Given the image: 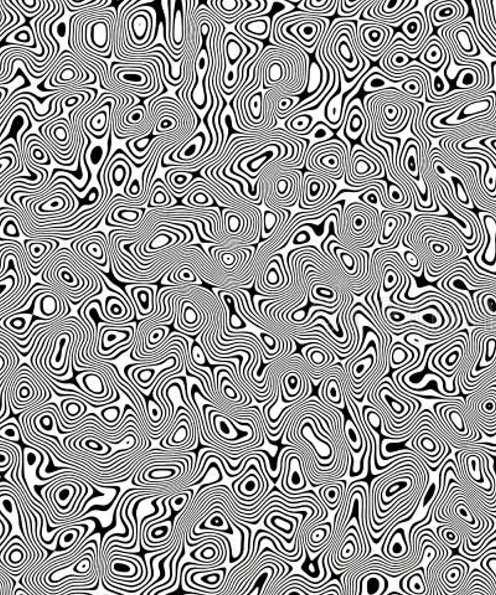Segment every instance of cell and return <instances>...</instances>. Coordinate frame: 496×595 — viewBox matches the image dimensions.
<instances>
[{
	"label": "cell",
	"mask_w": 496,
	"mask_h": 595,
	"mask_svg": "<svg viewBox=\"0 0 496 595\" xmlns=\"http://www.w3.org/2000/svg\"><path fill=\"white\" fill-rule=\"evenodd\" d=\"M298 457H302L300 453L297 450L292 449L288 454L287 459V473L284 475L283 486L287 489L288 495L292 497H299L304 495H310L312 497H317L314 493H300V490L307 486V480H305L304 473L302 470V460Z\"/></svg>",
	"instance_id": "obj_1"
},
{
	"label": "cell",
	"mask_w": 496,
	"mask_h": 595,
	"mask_svg": "<svg viewBox=\"0 0 496 595\" xmlns=\"http://www.w3.org/2000/svg\"><path fill=\"white\" fill-rule=\"evenodd\" d=\"M130 19V37H132L134 45H139L144 47L146 46V40L149 37V32L153 29L151 16L149 15L148 9L144 10H133L127 15Z\"/></svg>",
	"instance_id": "obj_2"
},
{
	"label": "cell",
	"mask_w": 496,
	"mask_h": 595,
	"mask_svg": "<svg viewBox=\"0 0 496 595\" xmlns=\"http://www.w3.org/2000/svg\"><path fill=\"white\" fill-rule=\"evenodd\" d=\"M479 217L484 223V228L487 231V244L483 247L482 261L489 267L496 265V220L494 216L488 212H480Z\"/></svg>",
	"instance_id": "obj_3"
},
{
	"label": "cell",
	"mask_w": 496,
	"mask_h": 595,
	"mask_svg": "<svg viewBox=\"0 0 496 595\" xmlns=\"http://www.w3.org/2000/svg\"><path fill=\"white\" fill-rule=\"evenodd\" d=\"M237 29H242L245 36L241 38H243L247 42L251 38H253V40H264V38L268 37L269 31H271V19L268 16L249 17V19L242 22V25L237 24L236 30Z\"/></svg>",
	"instance_id": "obj_4"
},
{
	"label": "cell",
	"mask_w": 496,
	"mask_h": 595,
	"mask_svg": "<svg viewBox=\"0 0 496 595\" xmlns=\"http://www.w3.org/2000/svg\"><path fill=\"white\" fill-rule=\"evenodd\" d=\"M451 35L457 41L459 47H461V52L456 53H458V55L465 58H472L474 56L479 55L480 51L475 45L474 37L469 31V26H468L467 22L462 21L461 24L457 25L451 31Z\"/></svg>",
	"instance_id": "obj_5"
},
{
	"label": "cell",
	"mask_w": 496,
	"mask_h": 595,
	"mask_svg": "<svg viewBox=\"0 0 496 595\" xmlns=\"http://www.w3.org/2000/svg\"><path fill=\"white\" fill-rule=\"evenodd\" d=\"M226 60H227V68L225 71H238V67L242 63L243 57L246 56V46L243 41L235 33H228L226 36Z\"/></svg>",
	"instance_id": "obj_6"
},
{
	"label": "cell",
	"mask_w": 496,
	"mask_h": 595,
	"mask_svg": "<svg viewBox=\"0 0 496 595\" xmlns=\"http://www.w3.org/2000/svg\"><path fill=\"white\" fill-rule=\"evenodd\" d=\"M108 17L96 20V21H89L87 24L88 26V31L91 32V46L94 50L104 51L108 50L110 43L108 42V30H109V24H108Z\"/></svg>",
	"instance_id": "obj_7"
},
{
	"label": "cell",
	"mask_w": 496,
	"mask_h": 595,
	"mask_svg": "<svg viewBox=\"0 0 496 595\" xmlns=\"http://www.w3.org/2000/svg\"><path fill=\"white\" fill-rule=\"evenodd\" d=\"M346 125H345V134L349 139H357L362 130L366 127V117L362 113L361 102L359 100L356 107L351 109L350 114L345 118Z\"/></svg>",
	"instance_id": "obj_8"
},
{
	"label": "cell",
	"mask_w": 496,
	"mask_h": 595,
	"mask_svg": "<svg viewBox=\"0 0 496 595\" xmlns=\"http://www.w3.org/2000/svg\"><path fill=\"white\" fill-rule=\"evenodd\" d=\"M143 208L138 210V208L133 207L122 208L120 206H115L114 210L110 213V217L115 221H119V225L122 226V227H129L130 230L135 231L134 228L138 227V226H135V222H138V221L143 217Z\"/></svg>",
	"instance_id": "obj_9"
},
{
	"label": "cell",
	"mask_w": 496,
	"mask_h": 595,
	"mask_svg": "<svg viewBox=\"0 0 496 595\" xmlns=\"http://www.w3.org/2000/svg\"><path fill=\"white\" fill-rule=\"evenodd\" d=\"M206 144V136L204 133H199L194 136L190 141H187L181 150L177 153L179 155V160L182 163H189V161H196L197 156L202 151Z\"/></svg>",
	"instance_id": "obj_10"
},
{
	"label": "cell",
	"mask_w": 496,
	"mask_h": 595,
	"mask_svg": "<svg viewBox=\"0 0 496 595\" xmlns=\"http://www.w3.org/2000/svg\"><path fill=\"white\" fill-rule=\"evenodd\" d=\"M418 159V141L410 139L405 145V153H403L402 164L406 171L412 176L413 179L420 177V169L417 165Z\"/></svg>",
	"instance_id": "obj_11"
},
{
	"label": "cell",
	"mask_w": 496,
	"mask_h": 595,
	"mask_svg": "<svg viewBox=\"0 0 496 595\" xmlns=\"http://www.w3.org/2000/svg\"><path fill=\"white\" fill-rule=\"evenodd\" d=\"M132 295L133 298L139 301L140 308L138 309V311H139L140 318L148 316L153 310L154 293L151 288H149V289L146 287L140 288V289L139 288H132Z\"/></svg>",
	"instance_id": "obj_12"
},
{
	"label": "cell",
	"mask_w": 496,
	"mask_h": 595,
	"mask_svg": "<svg viewBox=\"0 0 496 595\" xmlns=\"http://www.w3.org/2000/svg\"><path fill=\"white\" fill-rule=\"evenodd\" d=\"M344 432H345V437L353 453H359L364 445V440L361 438V428L356 426L353 419H348L344 426Z\"/></svg>",
	"instance_id": "obj_13"
},
{
	"label": "cell",
	"mask_w": 496,
	"mask_h": 595,
	"mask_svg": "<svg viewBox=\"0 0 496 595\" xmlns=\"http://www.w3.org/2000/svg\"><path fill=\"white\" fill-rule=\"evenodd\" d=\"M478 67L477 65H469L464 67L461 73L457 77V87L461 89H473L477 87L478 83Z\"/></svg>",
	"instance_id": "obj_14"
},
{
	"label": "cell",
	"mask_w": 496,
	"mask_h": 595,
	"mask_svg": "<svg viewBox=\"0 0 496 595\" xmlns=\"http://www.w3.org/2000/svg\"><path fill=\"white\" fill-rule=\"evenodd\" d=\"M321 78H324V73L321 72L319 63H318L317 61H313L309 67V79H308L307 86V92L310 96H314V94L319 91V87L328 86L329 82L328 83H324V82L321 81Z\"/></svg>",
	"instance_id": "obj_15"
},
{
	"label": "cell",
	"mask_w": 496,
	"mask_h": 595,
	"mask_svg": "<svg viewBox=\"0 0 496 595\" xmlns=\"http://www.w3.org/2000/svg\"><path fill=\"white\" fill-rule=\"evenodd\" d=\"M213 5L217 6L215 11L220 12L223 16L228 15V17H233L245 7L246 0H218L213 2Z\"/></svg>",
	"instance_id": "obj_16"
},
{
	"label": "cell",
	"mask_w": 496,
	"mask_h": 595,
	"mask_svg": "<svg viewBox=\"0 0 496 595\" xmlns=\"http://www.w3.org/2000/svg\"><path fill=\"white\" fill-rule=\"evenodd\" d=\"M176 9L174 10L173 19V30H171V40L175 45H181L184 41V11L181 6L182 2H175Z\"/></svg>",
	"instance_id": "obj_17"
},
{
	"label": "cell",
	"mask_w": 496,
	"mask_h": 595,
	"mask_svg": "<svg viewBox=\"0 0 496 595\" xmlns=\"http://www.w3.org/2000/svg\"><path fill=\"white\" fill-rule=\"evenodd\" d=\"M313 119L314 118L312 115L302 113V114H297L293 118H290L285 123V125H287V128H290L294 133L300 134V135H308V130H309L310 125H312Z\"/></svg>",
	"instance_id": "obj_18"
},
{
	"label": "cell",
	"mask_w": 496,
	"mask_h": 595,
	"mask_svg": "<svg viewBox=\"0 0 496 595\" xmlns=\"http://www.w3.org/2000/svg\"><path fill=\"white\" fill-rule=\"evenodd\" d=\"M278 154L279 149L276 151H274V149H268L267 151H261V153L256 154L254 158L251 159L247 163V169L249 172H252V177L256 176V174L259 171V169L264 163H267L269 159H276Z\"/></svg>",
	"instance_id": "obj_19"
},
{
	"label": "cell",
	"mask_w": 496,
	"mask_h": 595,
	"mask_svg": "<svg viewBox=\"0 0 496 595\" xmlns=\"http://www.w3.org/2000/svg\"><path fill=\"white\" fill-rule=\"evenodd\" d=\"M15 218V215H5V213H2L1 215V234L2 237L1 238H5V237H10V238H19L20 237V231L19 228H21V225L19 223V221L17 220H14Z\"/></svg>",
	"instance_id": "obj_20"
},
{
	"label": "cell",
	"mask_w": 496,
	"mask_h": 595,
	"mask_svg": "<svg viewBox=\"0 0 496 595\" xmlns=\"http://www.w3.org/2000/svg\"><path fill=\"white\" fill-rule=\"evenodd\" d=\"M425 576V572H423V569L421 568V567L420 568H416L415 571H412V574H411L407 581V586L410 592L413 595L426 593V583L425 579H423Z\"/></svg>",
	"instance_id": "obj_21"
},
{
	"label": "cell",
	"mask_w": 496,
	"mask_h": 595,
	"mask_svg": "<svg viewBox=\"0 0 496 595\" xmlns=\"http://www.w3.org/2000/svg\"><path fill=\"white\" fill-rule=\"evenodd\" d=\"M127 169H130L129 163H125L123 160H118L115 159L112 163V170H110V176H112V181L115 187H120L125 181L128 171Z\"/></svg>",
	"instance_id": "obj_22"
},
{
	"label": "cell",
	"mask_w": 496,
	"mask_h": 595,
	"mask_svg": "<svg viewBox=\"0 0 496 595\" xmlns=\"http://www.w3.org/2000/svg\"><path fill=\"white\" fill-rule=\"evenodd\" d=\"M36 40L34 31L31 27H24V29H19L15 31L11 36L12 42L17 43V46H22V47H31L36 48V45L34 41Z\"/></svg>",
	"instance_id": "obj_23"
},
{
	"label": "cell",
	"mask_w": 496,
	"mask_h": 595,
	"mask_svg": "<svg viewBox=\"0 0 496 595\" xmlns=\"http://www.w3.org/2000/svg\"><path fill=\"white\" fill-rule=\"evenodd\" d=\"M490 107H492V100H490V98L483 99V100H475V102L468 103L465 107L462 108L461 114H458V119L463 120L465 117H468V115H473V114H478V113L485 112V110L489 109Z\"/></svg>",
	"instance_id": "obj_24"
},
{
	"label": "cell",
	"mask_w": 496,
	"mask_h": 595,
	"mask_svg": "<svg viewBox=\"0 0 496 595\" xmlns=\"http://www.w3.org/2000/svg\"><path fill=\"white\" fill-rule=\"evenodd\" d=\"M386 197H387V201L390 202L391 207H396V206H398V205H401V206L407 205V201H406L407 200V196H406L405 190L401 189L398 185L393 184V182H390L389 184ZM408 207H410V206H408Z\"/></svg>",
	"instance_id": "obj_25"
},
{
	"label": "cell",
	"mask_w": 496,
	"mask_h": 595,
	"mask_svg": "<svg viewBox=\"0 0 496 595\" xmlns=\"http://www.w3.org/2000/svg\"><path fill=\"white\" fill-rule=\"evenodd\" d=\"M41 313L43 314L45 318L47 316H55L57 314L58 309V300L56 294L53 293H45L41 295Z\"/></svg>",
	"instance_id": "obj_26"
},
{
	"label": "cell",
	"mask_w": 496,
	"mask_h": 595,
	"mask_svg": "<svg viewBox=\"0 0 496 595\" xmlns=\"http://www.w3.org/2000/svg\"><path fill=\"white\" fill-rule=\"evenodd\" d=\"M377 365H379V362H377L376 356H372L371 354H370V356H367L366 359L356 360V361L353 364V375H354L353 381H356L357 378H361L362 376H364L365 373L369 371V367H372V366H377Z\"/></svg>",
	"instance_id": "obj_27"
},
{
	"label": "cell",
	"mask_w": 496,
	"mask_h": 595,
	"mask_svg": "<svg viewBox=\"0 0 496 595\" xmlns=\"http://www.w3.org/2000/svg\"><path fill=\"white\" fill-rule=\"evenodd\" d=\"M92 236H93V234H92ZM92 236H89L88 238H91ZM88 238L83 242V251L96 259H106L107 256H106V251H104L103 244H102L101 242L97 241V239L88 241ZM84 252H83V254H84Z\"/></svg>",
	"instance_id": "obj_28"
},
{
	"label": "cell",
	"mask_w": 496,
	"mask_h": 595,
	"mask_svg": "<svg viewBox=\"0 0 496 595\" xmlns=\"http://www.w3.org/2000/svg\"><path fill=\"white\" fill-rule=\"evenodd\" d=\"M89 125H91L93 132H107L108 129V112L107 110H98L94 113L89 119Z\"/></svg>",
	"instance_id": "obj_29"
},
{
	"label": "cell",
	"mask_w": 496,
	"mask_h": 595,
	"mask_svg": "<svg viewBox=\"0 0 496 595\" xmlns=\"http://www.w3.org/2000/svg\"><path fill=\"white\" fill-rule=\"evenodd\" d=\"M325 397L333 404L341 403L343 398H341V392L339 390V380L329 378L328 382L325 383Z\"/></svg>",
	"instance_id": "obj_30"
},
{
	"label": "cell",
	"mask_w": 496,
	"mask_h": 595,
	"mask_svg": "<svg viewBox=\"0 0 496 595\" xmlns=\"http://www.w3.org/2000/svg\"><path fill=\"white\" fill-rule=\"evenodd\" d=\"M200 189H206V186H205V185H201V186H200ZM200 189L195 190V191L191 194V196H190L191 197L192 207H197V206H209L212 203V195L209 194V192H206V191H202V190H200Z\"/></svg>",
	"instance_id": "obj_31"
},
{
	"label": "cell",
	"mask_w": 496,
	"mask_h": 595,
	"mask_svg": "<svg viewBox=\"0 0 496 595\" xmlns=\"http://www.w3.org/2000/svg\"><path fill=\"white\" fill-rule=\"evenodd\" d=\"M443 414H449L448 418L451 419V424L453 427H456L457 430H459V435L464 437L465 428H467V427H465V422L462 416V412L456 408L451 409V411H449V408H446L443 411Z\"/></svg>",
	"instance_id": "obj_32"
},
{
	"label": "cell",
	"mask_w": 496,
	"mask_h": 595,
	"mask_svg": "<svg viewBox=\"0 0 496 595\" xmlns=\"http://www.w3.org/2000/svg\"><path fill=\"white\" fill-rule=\"evenodd\" d=\"M320 494L321 496L324 497V500H325L328 504H330V506H329L330 509H335L336 506H339L341 493L336 486H326V488L321 489Z\"/></svg>",
	"instance_id": "obj_33"
},
{
	"label": "cell",
	"mask_w": 496,
	"mask_h": 595,
	"mask_svg": "<svg viewBox=\"0 0 496 595\" xmlns=\"http://www.w3.org/2000/svg\"><path fill=\"white\" fill-rule=\"evenodd\" d=\"M452 181H453V189H454V192H456V197L457 200L459 201V202L463 203V205H469V197H468L467 195V191H465L464 189V185H463L461 177L458 176V174H454V172H452Z\"/></svg>",
	"instance_id": "obj_34"
},
{
	"label": "cell",
	"mask_w": 496,
	"mask_h": 595,
	"mask_svg": "<svg viewBox=\"0 0 496 595\" xmlns=\"http://www.w3.org/2000/svg\"><path fill=\"white\" fill-rule=\"evenodd\" d=\"M0 437L1 440L9 439L10 442H19L20 440V432L15 424L9 423H1V428H0Z\"/></svg>",
	"instance_id": "obj_35"
},
{
	"label": "cell",
	"mask_w": 496,
	"mask_h": 595,
	"mask_svg": "<svg viewBox=\"0 0 496 595\" xmlns=\"http://www.w3.org/2000/svg\"><path fill=\"white\" fill-rule=\"evenodd\" d=\"M313 132V139H317V140H325V139H330L331 136L334 135V133L331 132L330 129H329V125H325L324 123H317V124H314L313 127L309 128V130H308V134H310Z\"/></svg>",
	"instance_id": "obj_36"
},
{
	"label": "cell",
	"mask_w": 496,
	"mask_h": 595,
	"mask_svg": "<svg viewBox=\"0 0 496 595\" xmlns=\"http://www.w3.org/2000/svg\"><path fill=\"white\" fill-rule=\"evenodd\" d=\"M106 4V2L101 1V0H66V5L70 7V11H77V10L88 9V7L93 6H101V5Z\"/></svg>",
	"instance_id": "obj_37"
},
{
	"label": "cell",
	"mask_w": 496,
	"mask_h": 595,
	"mask_svg": "<svg viewBox=\"0 0 496 595\" xmlns=\"http://www.w3.org/2000/svg\"><path fill=\"white\" fill-rule=\"evenodd\" d=\"M299 377H302V375H299L298 372H289L285 375L284 377V387L285 390H287L288 395L290 396V391H295L297 393H300V387H302V383H300L299 386Z\"/></svg>",
	"instance_id": "obj_38"
},
{
	"label": "cell",
	"mask_w": 496,
	"mask_h": 595,
	"mask_svg": "<svg viewBox=\"0 0 496 595\" xmlns=\"http://www.w3.org/2000/svg\"><path fill=\"white\" fill-rule=\"evenodd\" d=\"M164 186H160L159 189L155 190L153 195V201L149 203V207H155V206H169V201H170V194H169Z\"/></svg>",
	"instance_id": "obj_39"
},
{
	"label": "cell",
	"mask_w": 496,
	"mask_h": 595,
	"mask_svg": "<svg viewBox=\"0 0 496 595\" xmlns=\"http://www.w3.org/2000/svg\"><path fill=\"white\" fill-rule=\"evenodd\" d=\"M277 221H278V216H277L276 212H273V211H269L267 210L266 212H264V218H263V238H266L267 234L272 233L274 230V227H276L277 225Z\"/></svg>",
	"instance_id": "obj_40"
},
{
	"label": "cell",
	"mask_w": 496,
	"mask_h": 595,
	"mask_svg": "<svg viewBox=\"0 0 496 595\" xmlns=\"http://www.w3.org/2000/svg\"><path fill=\"white\" fill-rule=\"evenodd\" d=\"M209 67V56H207L206 50H202L200 52L199 57H197L196 62V72H197V79L202 81L206 77V71Z\"/></svg>",
	"instance_id": "obj_41"
},
{
	"label": "cell",
	"mask_w": 496,
	"mask_h": 595,
	"mask_svg": "<svg viewBox=\"0 0 496 595\" xmlns=\"http://www.w3.org/2000/svg\"><path fill=\"white\" fill-rule=\"evenodd\" d=\"M86 154H87V158H89L88 160L91 161V164L93 166H98L104 159V149L102 145L93 146V149L91 150V153L88 151V149H86Z\"/></svg>",
	"instance_id": "obj_42"
},
{
	"label": "cell",
	"mask_w": 496,
	"mask_h": 595,
	"mask_svg": "<svg viewBox=\"0 0 496 595\" xmlns=\"http://www.w3.org/2000/svg\"><path fill=\"white\" fill-rule=\"evenodd\" d=\"M190 494H192L191 491H185V493L180 494V495H174L170 500L171 507L176 510V511H182L184 507L186 506L187 501H189V496L187 495H190Z\"/></svg>",
	"instance_id": "obj_43"
},
{
	"label": "cell",
	"mask_w": 496,
	"mask_h": 595,
	"mask_svg": "<svg viewBox=\"0 0 496 595\" xmlns=\"http://www.w3.org/2000/svg\"><path fill=\"white\" fill-rule=\"evenodd\" d=\"M282 280H283V274H282L281 269H276V268L269 267L268 272H267L266 274L267 284L271 285V287H276Z\"/></svg>",
	"instance_id": "obj_44"
},
{
	"label": "cell",
	"mask_w": 496,
	"mask_h": 595,
	"mask_svg": "<svg viewBox=\"0 0 496 595\" xmlns=\"http://www.w3.org/2000/svg\"><path fill=\"white\" fill-rule=\"evenodd\" d=\"M339 259H341V262H343V264L345 265L346 269L350 270V272H353V273L356 272V269H357L356 259L354 258V256L350 253V252L343 251L340 253V258Z\"/></svg>",
	"instance_id": "obj_45"
},
{
	"label": "cell",
	"mask_w": 496,
	"mask_h": 595,
	"mask_svg": "<svg viewBox=\"0 0 496 595\" xmlns=\"http://www.w3.org/2000/svg\"><path fill=\"white\" fill-rule=\"evenodd\" d=\"M483 308L485 309L489 316H496V298L494 295L488 294L483 299Z\"/></svg>",
	"instance_id": "obj_46"
},
{
	"label": "cell",
	"mask_w": 496,
	"mask_h": 595,
	"mask_svg": "<svg viewBox=\"0 0 496 595\" xmlns=\"http://www.w3.org/2000/svg\"><path fill=\"white\" fill-rule=\"evenodd\" d=\"M142 190H143V186L139 181V177H138V179L133 180V181L130 182V185H129V182H128L127 186H125V194L129 195L130 197H137L138 195L142 192Z\"/></svg>",
	"instance_id": "obj_47"
},
{
	"label": "cell",
	"mask_w": 496,
	"mask_h": 595,
	"mask_svg": "<svg viewBox=\"0 0 496 595\" xmlns=\"http://www.w3.org/2000/svg\"><path fill=\"white\" fill-rule=\"evenodd\" d=\"M369 2V0H343V12L350 14L355 9Z\"/></svg>",
	"instance_id": "obj_48"
},
{
	"label": "cell",
	"mask_w": 496,
	"mask_h": 595,
	"mask_svg": "<svg viewBox=\"0 0 496 595\" xmlns=\"http://www.w3.org/2000/svg\"><path fill=\"white\" fill-rule=\"evenodd\" d=\"M191 359L194 360V365H205V354L197 342H195L194 347H192Z\"/></svg>",
	"instance_id": "obj_49"
},
{
	"label": "cell",
	"mask_w": 496,
	"mask_h": 595,
	"mask_svg": "<svg viewBox=\"0 0 496 595\" xmlns=\"http://www.w3.org/2000/svg\"><path fill=\"white\" fill-rule=\"evenodd\" d=\"M380 196H381V195H380V190L376 189V187H372V189H370L369 191H366V194L362 195L360 198L364 201H366V202L371 203V205H377L380 201Z\"/></svg>",
	"instance_id": "obj_50"
},
{
	"label": "cell",
	"mask_w": 496,
	"mask_h": 595,
	"mask_svg": "<svg viewBox=\"0 0 496 595\" xmlns=\"http://www.w3.org/2000/svg\"><path fill=\"white\" fill-rule=\"evenodd\" d=\"M241 227H242V218H240V215L232 212L230 220H228V232L237 233Z\"/></svg>",
	"instance_id": "obj_51"
},
{
	"label": "cell",
	"mask_w": 496,
	"mask_h": 595,
	"mask_svg": "<svg viewBox=\"0 0 496 595\" xmlns=\"http://www.w3.org/2000/svg\"><path fill=\"white\" fill-rule=\"evenodd\" d=\"M436 491H437L436 483H432L431 486H429V488L427 489L426 494H425V495H423L422 500H421V506H422L423 509H426V507L428 506L429 504H431L432 500L434 499V495H436Z\"/></svg>",
	"instance_id": "obj_52"
},
{
	"label": "cell",
	"mask_w": 496,
	"mask_h": 595,
	"mask_svg": "<svg viewBox=\"0 0 496 595\" xmlns=\"http://www.w3.org/2000/svg\"><path fill=\"white\" fill-rule=\"evenodd\" d=\"M143 119H144V109L139 107V108H137V109H135L132 114L128 115L127 124H129V125L139 124Z\"/></svg>",
	"instance_id": "obj_53"
},
{
	"label": "cell",
	"mask_w": 496,
	"mask_h": 595,
	"mask_svg": "<svg viewBox=\"0 0 496 595\" xmlns=\"http://www.w3.org/2000/svg\"><path fill=\"white\" fill-rule=\"evenodd\" d=\"M309 239H310L309 232L305 231V230L298 231L297 233H294V236H293L292 243L294 244V246H297V244H304V243H307Z\"/></svg>",
	"instance_id": "obj_54"
},
{
	"label": "cell",
	"mask_w": 496,
	"mask_h": 595,
	"mask_svg": "<svg viewBox=\"0 0 496 595\" xmlns=\"http://www.w3.org/2000/svg\"><path fill=\"white\" fill-rule=\"evenodd\" d=\"M221 393L225 397H227V398H230L231 401H236V399H237V390L235 388V383H232L231 381L228 382V386H222Z\"/></svg>",
	"instance_id": "obj_55"
},
{
	"label": "cell",
	"mask_w": 496,
	"mask_h": 595,
	"mask_svg": "<svg viewBox=\"0 0 496 595\" xmlns=\"http://www.w3.org/2000/svg\"><path fill=\"white\" fill-rule=\"evenodd\" d=\"M405 261L407 262L408 265H410V267L412 268L413 270L417 269L418 264H420V261H418V257L416 256V254L413 253V252H411V251H407L405 253Z\"/></svg>",
	"instance_id": "obj_56"
},
{
	"label": "cell",
	"mask_w": 496,
	"mask_h": 595,
	"mask_svg": "<svg viewBox=\"0 0 496 595\" xmlns=\"http://www.w3.org/2000/svg\"><path fill=\"white\" fill-rule=\"evenodd\" d=\"M288 186H289V181L285 179H281L278 182H277V191H278L281 195H283L287 192Z\"/></svg>",
	"instance_id": "obj_57"
},
{
	"label": "cell",
	"mask_w": 496,
	"mask_h": 595,
	"mask_svg": "<svg viewBox=\"0 0 496 595\" xmlns=\"http://www.w3.org/2000/svg\"><path fill=\"white\" fill-rule=\"evenodd\" d=\"M0 521H1V536H0V543H1V546L4 545L5 542V536H6V532H5V530H6V527L9 526V524H7L6 519H5L4 515H1L0 516Z\"/></svg>",
	"instance_id": "obj_58"
},
{
	"label": "cell",
	"mask_w": 496,
	"mask_h": 595,
	"mask_svg": "<svg viewBox=\"0 0 496 595\" xmlns=\"http://www.w3.org/2000/svg\"><path fill=\"white\" fill-rule=\"evenodd\" d=\"M56 32L58 33L60 37H65L66 33H67V24L65 21H61L56 27Z\"/></svg>",
	"instance_id": "obj_59"
},
{
	"label": "cell",
	"mask_w": 496,
	"mask_h": 595,
	"mask_svg": "<svg viewBox=\"0 0 496 595\" xmlns=\"http://www.w3.org/2000/svg\"><path fill=\"white\" fill-rule=\"evenodd\" d=\"M0 92H1V105H4V102H5V98H6V94H7V89L5 88L4 86L0 87Z\"/></svg>",
	"instance_id": "obj_60"
},
{
	"label": "cell",
	"mask_w": 496,
	"mask_h": 595,
	"mask_svg": "<svg viewBox=\"0 0 496 595\" xmlns=\"http://www.w3.org/2000/svg\"><path fill=\"white\" fill-rule=\"evenodd\" d=\"M493 6V22H494V27L496 29V1L490 2Z\"/></svg>",
	"instance_id": "obj_61"
},
{
	"label": "cell",
	"mask_w": 496,
	"mask_h": 595,
	"mask_svg": "<svg viewBox=\"0 0 496 595\" xmlns=\"http://www.w3.org/2000/svg\"><path fill=\"white\" fill-rule=\"evenodd\" d=\"M494 558H495V560H496V557H494ZM489 571H490V573H492V574H495V577H496V566H494V567H493V566H490V567H489Z\"/></svg>",
	"instance_id": "obj_62"
},
{
	"label": "cell",
	"mask_w": 496,
	"mask_h": 595,
	"mask_svg": "<svg viewBox=\"0 0 496 595\" xmlns=\"http://www.w3.org/2000/svg\"><path fill=\"white\" fill-rule=\"evenodd\" d=\"M403 594H405L403 592H400V593H398V592H390L389 593V595H403Z\"/></svg>",
	"instance_id": "obj_63"
}]
</instances>
